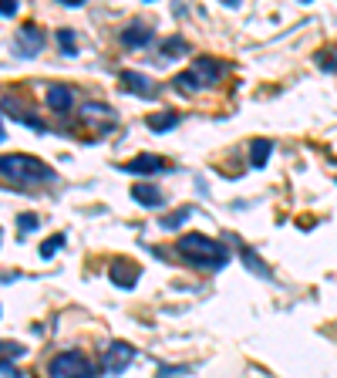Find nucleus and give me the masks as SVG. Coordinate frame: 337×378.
Masks as SVG:
<instances>
[{
  "instance_id": "1",
  "label": "nucleus",
  "mask_w": 337,
  "mask_h": 378,
  "mask_svg": "<svg viewBox=\"0 0 337 378\" xmlns=\"http://www.w3.org/2000/svg\"><path fill=\"white\" fill-rule=\"evenodd\" d=\"M0 176L11 182H54L58 179V172L41 163V159H34V155H24V152H4L0 155Z\"/></svg>"
},
{
  "instance_id": "2",
  "label": "nucleus",
  "mask_w": 337,
  "mask_h": 378,
  "mask_svg": "<svg viewBox=\"0 0 337 378\" xmlns=\"http://www.w3.org/2000/svg\"><path fill=\"white\" fill-rule=\"evenodd\" d=\"M179 254L189 264L209 267V271H219V267L230 264V250L223 243H216L213 237H202V233H185L183 240H179Z\"/></svg>"
},
{
  "instance_id": "3",
  "label": "nucleus",
  "mask_w": 337,
  "mask_h": 378,
  "mask_svg": "<svg viewBox=\"0 0 337 378\" xmlns=\"http://www.w3.org/2000/svg\"><path fill=\"white\" fill-rule=\"evenodd\" d=\"M47 375L51 378H94L98 375V368H94L81 351H61V355H54V358H51Z\"/></svg>"
},
{
  "instance_id": "4",
  "label": "nucleus",
  "mask_w": 337,
  "mask_h": 378,
  "mask_svg": "<svg viewBox=\"0 0 337 378\" xmlns=\"http://www.w3.org/2000/svg\"><path fill=\"white\" fill-rule=\"evenodd\" d=\"M132 358H135V348L128 345V341H111L105 351V362H102V368H105L108 375H122L125 368L132 365Z\"/></svg>"
},
{
  "instance_id": "5",
  "label": "nucleus",
  "mask_w": 337,
  "mask_h": 378,
  "mask_svg": "<svg viewBox=\"0 0 337 378\" xmlns=\"http://www.w3.org/2000/svg\"><path fill=\"white\" fill-rule=\"evenodd\" d=\"M41 47H44V34L34 28V24H24V28L17 30L14 51L20 54V58H34V54H41Z\"/></svg>"
},
{
  "instance_id": "6",
  "label": "nucleus",
  "mask_w": 337,
  "mask_h": 378,
  "mask_svg": "<svg viewBox=\"0 0 337 378\" xmlns=\"http://www.w3.org/2000/svg\"><path fill=\"white\" fill-rule=\"evenodd\" d=\"M44 102L51 105V112H58V115H68V112H71V105H75V91L68 88V85H47Z\"/></svg>"
},
{
  "instance_id": "7",
  "label": "nucleus",
  "mask_w": 337,
  "mask_h": 378,
  "mask_svg": "<svg viewBox=\"0 0 337 378\" xmlns=\"http://www.w3.org/2000/svg\"><path fill=\"white\" fill-rule=\"evenodd\" d=\"M118 81H122L125 91H132V95H138V98H155V95H159V88H155L145 75H138V71H122Z\"/></svg>"
},
{
  "instance_id": "8",
  "label": "nucleus",
  "mask_w": 337,
  "mask_h": 378,
  "mask_svg": "<svg viewBox=\"0 0 337 378\" xmlns=\"http://www.w3.org/2000/svg\"><path fill=\"white\" fill-rule=\"evenodd\" d=\"M108 273H111V284H115V288L132 290V288L138 284V267L132 264V260H115Z\"/></svg>"
},
{
  "instance_id": "9",
  "label": "nucleus",
  "mask_w": 337,
  "mask_h": 378,
  "mask_svg": "<svg viewBox=\"0 0 337 378\" xmlns=\"http://www.w3.org/2000/svg\"><path fill=\"white\" fill-rule=\"evenodd\" d=\"M122 172H132V176H155V172H166V163L159 155H135L132 163H125Z\"/></svg>"
},
{
  "instance_id": "10",
  "label": "nucleus",
  "mask_w": 337,
  "mask_h": 378,
  "mask_svg": "<svg viewBox=\"0 0 337 378\" xmlns=\"http://www.w3.org/2000/svg\"><path fill=\"white\" fill-rule=\"evenodd\" d=\"M132 199H135L138 206H149V210H159V206H166V193L162 189H155V186H132Z\"/></svg>"
},
{
  "instance_id": "11",
  "label": "nucleus",
  "mask_w": 337,
  "mask_h": 378,
  "mask_svg": "<svg viewBox=\"0 0 337 378\" xmlns=\"http://www.w3.org/2000/svg\"><path fill=\"white\" fill-rule=\"evenodd\" d=\"M192 78H196L200 85H216V81L223 78V64H216L213 58H200L192 64Z\"/></svg>"
},
{
  "instance_id": "12",
  "label": "nucleus",
  "mask_w": 337,
  "mask_h": 378,
  "mask_svg": "<svg viewBox=\"0 0 337 378\" xmlns=\"http://www.w3.org/2000/svg\"><path fill=\"white\" fill-rule=\"evenodd\" d=\"M149 41H152V30L142 28V24H132V28L122 30V45L125 47H145Z\"/></svg>"
},
{
  "instance_id": "13",
  "label": "nucleus",
  "mask_w": 337,
  "mask_h": 378,
  "mask_svg": "<svg viewBox=\"0 0 337 378\" xmlns=\"http://www.w3.org/2000/svg\"><path fill=\"white\" fill-rule=\"evenodd\" d=\"M270 152H274L270 138H257V142L250 146V166L263 169V166H266V159H270Z\"/></svg>"
},
{
  "instance_id": "14",
  "label": "nucleus",
  "mask_w": 337,
  "mask_h": 378,
  "mask_svg": "<svg viewBox=\"0 0 337 378\" xmlns=\"http://www.w3.org/2000/svg\"><path fill=\"white\" fill-rule=\"evenodd\" d=\"M85 119H88V122L102 119V125H105V129H111V125H115V112H111L108 105H94V102H88V105H85Z\"/></svg>"
},
{
  "instance_id": "15",
  "label": "nucleus",
  "mask_w": 337,
  "mask_h": 378,
  "mask_svg": "<svg viewBox=\"0 0 337 378\" xmlns=\"http://www.w3.org/2000/svg\"><path fill=\"white\" fill-rule=\"evenodd\" d=\"M176 125H179V115H176V112L149 115V129H152V132H168V129H176Z\"/></svg>"
},
{
  "instance_id": "16",
  "label": "nucleus",
  "mask_w": 337,
  "mask_h": 378,
  "mask_svg": "<svg viewBox=\"0 0 337 378\" xmlns=\"http://www.w3.org/2000/svg\"><path fill=\"white\" fill-rule=\"evenodd\" d=\"M61 247H64V233H54V237H47V240L37 247V254H41V260H51Z\"/></svg>"
},
{
  "instance_id": "17",
  "label": "nucleus",
  "mask_w": 337,
  "mask_h": 378,
  "mask_svg": "<svg viewBox=\"0 0 337 378\" xmlns=\"http://www.w3.org/2000/svg\"><path fill=\"white\" fill-rule=\"evenodd\" d=\"M20 355H24V345H17V341H0V365L17 362Z\"/></svg>"
},
{
  "instance_id": "18",
  "label": "nucleus",
  "mask_w": 337,
  "mask_h": 378,
  "mask_svg": "<svg viewBox=\"0 0 337 378\" xmlns=\"http://www.w3.org/2000/svg\"><path fill=\"white\" fill-rule=\"evenodd\" d=\"M58 45L64 47V54H71V58H75V30H58Z\"/></svg>"
},
{
  "instance_id": "19",
  "label": "nucleus",
  "mask_w": 337,
  "mask_h": 378,
  "mask_svg": "<svg viewBox=\"0 0 337 378\" xmlns=\"http://www.w3.org/2000/svg\"><path fill=\"white\" fill-rule=\"evenodd\" d=\"M189 206H185V210H179V213H172V216H166V220H162V230H176V227H183L185 223V216H189Z\"/></svg>"
},
{
  "instance_id": "20",
  "label": "nucleus",
  "mask_w": 337,
  "mask_h": 378,
  "mask_svg": "<svg viewBox=\"0 0 337 378\" xmlns=\"http://www.w3.org/2000/svg\"><path fill=\"white\" fill-rule=\"evenodd\" d=\"M243 260H246V267H250V271H257L260 277H270V271H266V264H263V260H257L253 254H250V250H243Z\"/></svg>"
},
{
  "instance_id": "21",
  "label": "nucleus",
  "mask_w": 337,
  "mask_h": 378,
  "mask_svg": "<svg viewBox=\"0 0 337 378\" xmlns=\"http://www.w3.org/2000/svg\"><path fill=\"white\" fill-rule=\"evenodd\" d=\"M37 223H41V220H37L34 213H20V216H17V227H20V233H31Z\"/></svg>"
},
{
  "instance_id": "22",
  "label": "nucleus",
  "mask_w": 337,
  "mask_h": 378,
  "mask_svg": "<svg viewBox=\"0 0 337 378\" xmlns=\"http://www.w3.org/2000/svg\"><path fill=\"white\" fill-rule=\"evenodd\" d=\"M20 11V4L17 0H0V17H14Z\"/></svg>"
},
{
  "instance_id": "23",
  "label": "nucleus",
  "mask_w": 337,
  "mask_h": 378,
  "mask_svg": "<svg viewBox=\"0 0 337 378\" xmlns=\"http://www.w3.org/2000/svg\"><path fill=\"white\" fill-rule=\"evenodd\" d=\"M172 51H185V41H183V37H168L166 45H162V54H172Z\"/></svg>"
},
{
  "instance_id": "24",
  "label": "nucleus",
  "mask_w": 337,
  "mask_h": 378,
  "mask_svg": "<svg viewBox=\"0 0 337 378\" xmlns=\"http://www.w3.org/2000/svg\"><path fill=\"white\" fill-rule=\"evenodd\" d=\"M0 375H4V378H24V375H20V368H14V362L0 365Z\"/></svg>"
}]
</instances>
